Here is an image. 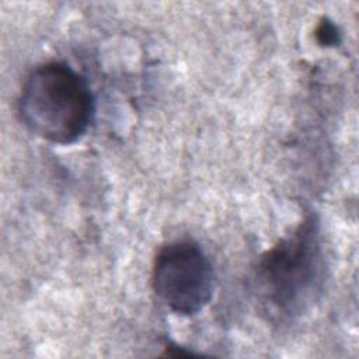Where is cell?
I'll use <instances>...</instances> for the list:
<instances>
[{
  "instance_id": "2",
  "label": "cell",
  "mask_w": 359,
  "mask_h": 359,
  "mask_svg": "<svg viewBox=\"0 0 359 359\" xmlns=\"http://www.w3.org/2000/svg\"><path fill=\"white\" fill-rule=\"evenodd\" d=\"M18 114L28 130L60 146L79 142L95 115V98L88 81L69 65L49 62L27 77Z\"/></svg>"
},
{
  "instance_id": "1",
  "label": "cell",
  "mask_w": 359,
  "mask_h": 359,
  "mask_svg": "<svg viewBox=\"0 0 359 359\" xmlns=\"http://www.w3.org/2000/svg\"><path fill=\"white\" fill-rule=\"evenodd\" d=\"M323 275L320 222L316 215H309L289 236L262 254L254 271V293L271 318L290 320L316 302Z\"/></svg>"
},
{
  "instance_id": "3",
  "label": "cell",
  "mask_w": 359,
  "mask_h": 359,
  "mask_svg": "<svg viewBox=\"0 0 359 359\" xmlns=\"http://www.w3.org/2000/svg\"><path fill=\"white\" fill-rule=\"evenodd\" d=\"M151 286L172 313L194 316L212 300L213 268L196 243L177 240L158 250L151 269Z\"/></svg>"
},
{
  "instance_id": "4",
  "label": "cell",
  "mask_w": 359,
  "mask_h": 359,
  "mask_svg": "<svg viewBox=\"0 0 359 359\" xmlns=\"http://www.w3.org/2000/svg\"><path fill=\"white\" fill-rule=\"evenodd\" d=\"M316 39L321 46L332 48L341 43V32L338 27L327 17H323L316 28Z\"/></svg>"
}]
</instances>
